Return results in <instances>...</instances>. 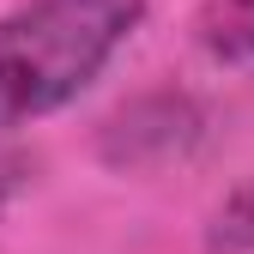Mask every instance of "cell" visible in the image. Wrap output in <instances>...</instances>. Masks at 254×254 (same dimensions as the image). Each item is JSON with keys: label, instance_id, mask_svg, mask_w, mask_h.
Here are the masks:
<instances>
[{"label": "cell", "instance_id": "cell-5", "mask_svg": "<svg viewBox=\"0 0 254 254\" xmlns=\"http://www.w3.org/2000/svg\"><path fill=\"white\" fill-rule=\"evenodd\" d=\"M24 182H30V157H0V212H6L18 194H24Z\"/></svg>", "mask_w": 254, "mask_h": 254}, {"label": "cell", "instance_id": "cell-3", "mask_svg": "<svg viewBox=\"0 0 254 254\" xmlns=\"http://www.w3.org/2000/svg\"><path fill=\"white\" fill-rule=\"evenodd\" d=\"M200 43L224 61L254 67V0H212L200 12Z\"/></svg>", "mask_w": 254, "mask_h": 254}, {"label": "cell", "instance_id": "cell-2", "mask_svg": "<svg viewBox=\"0 0 254 254\" xmlns=\"http://www.w3.org/2000/svg\"><path fill=\"white\" fill-rule=\"evenodd\" d=\"M194 139H200V109L188 97L157 91V97L127 103L103 127V164H115V170H151V164L182 157Z\"/></svg>", "mask_w": 254, "mask_h": 254}, {"label": "cell", "instance_id": "cell-4", "mask_svg": "<svg viewBox=\"0 0 254 254\" xmlns=\"http://www.w3.org/2000/svg\"><path fill=\"white\" fill-rule=\"evenodd\" d=\"M206 254H254V182L212 212L206 224Z\"/></svg>", "mask_w": 254, "mask_h": 254}, {"label": "cell", "instance_id": "cell-1", "mask_svg": "<svg viewBox=\"0 0 254 254\" xmlns=\"http://www.w3.org/2000/svg\"><path fill=\"white\" fill-rule=\"evenodd\" d=\"M145 24V0H24L0 18V133L67 109Z\"/></svg>", "mask_w": 254, "mask_h": 254}]
</instances>
